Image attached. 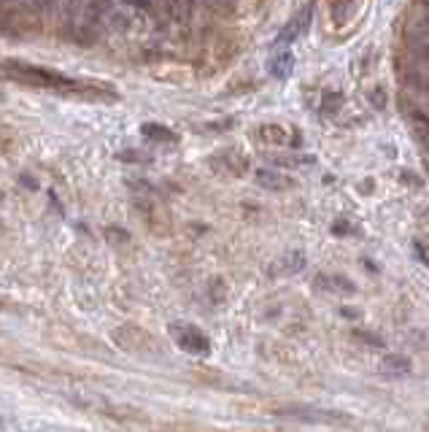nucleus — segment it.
<instances>
[{
	"instance_id": "obj_1",
	"label": "nucleus",
	"mask_w": 429,
	"mask_h": 432,
	"mask_svg": "<svg viewBox=\"0 0 429 432\" xmlns=\"http://www.w3.org/2000/svg\"><path fill=\"white\" fill-rule=\"evenodd\" d=\"M3 74L16 79V81H25V84H33V86H49V89H60V92H79L84 86L74 81V79H62L57 74H46L41 68H33V65H14V62H6L0 65Z\"/></svg>"
},
{
	"instance_id": "obj_2",
	"label": "nucleus",
	"mask_w": 429,
	"mask_h": 432,
	"mask_svg": "<svg viewBox=\"0 0 429 432\" xmlns=\"http://www.w3.org/2000/svg\"><path fill=\"white\" fill-rule=\"evenodd\" d=\"M173 335H176V341L184 346L186 351H206V348H208V341L197 333L195 327H189V324H186V327L184 324H176Z\"/></svg>"
},
{
	"instance_id": "obj_3",
	"label": "nucleus",
	"mask_w": 429,
	"mask_h": 432,
	"mask_svg": "<svg viewBox=\"0 0 429 432\" xmlns=\"http://www.w3.org/2000/svg\"><path fill=\"white\" fill-rule=\"evenodd\" d=\"M162 11L168 14L171 19H184L186 14V0H154Z\"/></svg>"
},
{
	"instance_id": "obj_4",
	"label": "nucleus",
	"mask_w": 429,
	"mask_h": 432,
	"mask_svg": "<svg viewBox=\"0 0 429 432\" xmlns=\"http://www.w3.org/2000/svg\"><path fill=\"white\" fill-rule=\"evenodd\" d=\"M289 65H292V57H289V54H281L278 60H273V74L286 76L289 74Z\"/></svg>"
}]
</instances>
